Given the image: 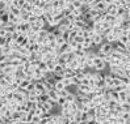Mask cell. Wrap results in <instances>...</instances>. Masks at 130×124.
Instances as JSON below:
<instances>
[{
  "label": "cell",
  "instance_id": "6da1fadb",
  "mask_svg": "<svg viewBox=\"0 0 130 124\" xmlns=\"http://www.w3.org/2000/svg\"><path fill=\"white\" fill-rule=\"evenodd\" d=\"M97 51L100 54H103V55H105V56H110L112 52L114 51V44H110L108 42H104L100 47H97Z\"/></svg>",
  "mask_w": 130,
  "mask_h": 124
},
{
  "label": "cell",
  "instance_id": "7a4b0ae2",
  "mask_svg": "<svg viewBox=\"0 0 130 124\" xmlns=\"http://www.w3.org/2000/svg\"><path fill=\"white\" fill-rule=\"evenodd\" d=\"M105 67H106V63H105L101 58L97 56V58L93 60V69H95V72H101V71H104Z\"/></svg>",
  "mask_w": 130,
  "mask_h": 124
},
{
  "label": "cell",
  "instance_id": "3957f363",
  "mask_svg": "<svg viewBox=\"0 0 130 124\" xmlns=\"http://www.w3.org/2000/svg\"><path fill=\"white\" fill-rule=\"evenodd\" d=\"M82 47H83V50H86V51L92 50V47H93V41H92V38H84V39H83V43H82Z\"/></svg>",
  "mask_w": 130,
  "mask_h": 124
},
{
  "label": "cell",
  "instance_id": "277c9868",
  "mask_svg": "<svg viewBox=\"0 0 130 124\" xmlns=\"http://www.w3.org/2000/svg\"><path fill=\"white\" fill-rule=\"evenodd\" d=\"M47 95H49V98H50L51 102L58 103V101H59V93H58L55 89H53V90L47 91Z\"/></svg>",
  "mask_w": 130,
  "mask_h": 124
},
{
  "label": "cell",
  "instance_id": "5b68a950",
  "mask_svg": "<svg viewBox=\"0 0 130 124\" xmlns=\"http://www.w3.org/2000/svg\"><path fill=\"white\" fill-rule=\"evenodd\" d=\"M92 41H93V46H96V47H100V46L104 43L105 38H104L101 34H97V35H95V37L92 38Z\"/></svg>",
  "mask_w": 130,
  "mask_h": 124
},
{
  "label": "cell",
  "instance_id": "8992f818",
  "mask_svg": "<svg viewBox=\"0 0 130 124\" xmlns=\"http://www.w3.org/2000/svg\"><path fill=\"white\" fill-rule=\"evenodd\" d=\"M54 89H55L58 93H59V91L66 90V85H64L63 80H57V81H55V84H54Z\"/></svg>",
  "mask_w": 130,
  "mask_h": 124
},
{
  "label": "cell",
  "instance_id": "52a82bcc",
  "mask_svg": "<svg viewBox=\"0 0 130 124\" xmlns=\"http://www.w3.org/2000/svg\"><path fill=\"white\" fill-rule=\"evenodd\" d=\"M106 13L110 14V16H113V17H117V13H118V7H116L114 4L109 5V7H108V11H106Z\"/></svg>",
  "mask_w": 130,
  "mask_h": 124
},
{
  "label": "cell",
  "instance_id": "ba28073f",
  "mask_svg": "<svg viewBox=\"0 0 130 124\" xmlns=\"http://www.w3.org/2000/svg\"><path fill=\"white\" fill-rule=\"evenodd\" d=\"M32 14H33V16H36L37 18L43 17V14H45V12H43V8H40V7H34V9H33Z\"/></svg>",
  "mask_w": 130,
  "mask_h": 124
},
{
  "label": "cell",
  "instance_id": "9c48e42d",
  "mask_svg": "<svg viewBox=\"0 0 130 124\" xmlns=\"http://www.w3.org/2000/svg\"><path fill=\"white\" fill-rule=\"evenodd\" d=\"M9 13H12L13 16H16V17H20V16H21V13H22V9L19 8V7L12 5L11 8H9Z\"/></svg>",
  "mask_w": 130,
  "mask_h": 124
},
{
  "label": "cell",
  "instance_id": "30bf717a",
  "mask_svg": "<svg viewBox=\"0 0 130 124\" xmlns=\"http://www.w3.org/2000/svg\"><path fill=\"white\" fill-rule=\"evenodd\" d=\"M83 13H84V9H83V8H80V9L74 8V9H72V12H71V16H72V17H75V18H80V17L83 16Z\"/></svg>",
  "mask_w": 130,
  "mask_h": 124
},
{
  "label": "cell",
  "instance_id": "8fae6325",
  "mask_svg": "<svg viewBox=\"0 0 130 124\" xmlns=\"http://www.w3.org/2000/svg\"><path fill=\"white\" fill-rule=\"evenodd\" d=\"M33 9H34V5H33L32 3H28V2H26V4H25L24 7H22V11L26 12V13H32Z\"/></svg>",
  "mask_w": 130,
  "mask_h": 124
},
{
  "label": "cell",
  "instance_id": "7c38bea8",
  "mask_svg": "<svg viewBox=\"0 0 130 124\" xmlns=\"http://www.w3.org/2000/svg\"><path fill=\"white\" fill-rule=\"evenodd\" d=\"M122 22H124V21H122L121 18L116 17V18L113 20V22H112V28H121L122 26Z\"/></svg>",
  "mask_w": 130,
  "mask_h": 124
},
{
  "label": "cell",
  "instance_id": "4fadbf2b",
  "mask_svg": "<svg viewBox=\"0 0 130 124\" xmlns=\"http://www.w3.org/2000/svg\"><path fill=\"white\" fill-rule=\"evenodd\" d=\"M71 5L76 9H80V8H83V2L82 0H74V2L71 3Z\"/></svg>",
  "mask_w": 130,
  "mask_h": 124
},
{
  "label": "cell",
  "instance_id": "5bb4252c",
  "mask_svg": "<svg viewBox=\"0 0 130 124\" xmlns=\"http://www.w3.org/2000/svg\"><path fill=\"white\" fill-rule=\"evenodd\" d=\"M112 34H113V35H116L117 38H120V37L122 35V30H121V28H112Z\"/></svg>",
  "mask_w": 130,
  "mask_h": 124
},
{
  "label": "cell",
  "instance_id": "9a60e30c",
  "mask_svg": "<svg viewBox=\"0 0 130 124\" xmlns=\"http://www.w3.org/2000/svg\"><path fill=\"white\" fill-rule=\"evenodd\" d=\"M130 41H129V38H127V35H121L120 38H118V43H121V44H127Z\"/></svg>",
  "mask_w": 130,
  "mask_h": 124
},
{
  "label": "cell",
  "instance_id": "2e32d148",
  "mask_svg": "<svg viewBox=\"0 0 130 124\" xmlns=\"http://www.w3.org/2000/svg\"><path fill=\"white\" fill-rule=\"evenodd\" d=\"M114 18H116V17H113V16H110V14L106 13V14H105V17H104V21L112 25V22H113V20H114Z\"/></svg>",
  "mask_w": 130,
  "mask_h": 124
},
{
  "label": "cell",
  "instance_id": "e0dca14e",
  "mask_svg": "<svg viewBox=\"0 0 130 124\" xmlns=\"http://www.w3.org/2000/svg\"><path fill=\"white\" fill-rule=\"evenodd\" d=\"M9 34H8V32H7V29L3 26L2 29H0V38H7Z\"/></svg>",
  "mask_w": 130,
  "mask_h": 124
},
{
  "label": "cell",
  "instance_id": "ac0fdd59",
  "mask_svg": "<svg viewBox=\"0 0 130 124\" xmlns=\"http://www.w3.org/2000/svg\"><path fill=\"white\" fill-rule=\"evenodd\" d=\"M57 43H58V46H59V47H60V46H63V44L66 43V41L63 39L62 37H60V38H57Z\"/></svg>",
  "mask_w": 130,
  "mask_h": 124
},
{
  "label": "cell",
  "instance_id": "d6986e66",
  "mask_svg": "<svg viewBox=\"0 0 130 124\" xmlns=\"http://www.w3.org/2000/svg\"><path fill=\"white\" fill-rule=\"evenodd\" d=\"M7 46V38H0V48Z\"/></svg>",
  "mask_w": 130,
  "mask_h": 124
},
{
  "label": "cell",
  "instance_id": "ffe728a7",
  "mask_svg": "<svg viewBox=\"0 0 130 124\" xmlns=\"http://www.w3.org/2000/svg\"><path fill=\"white\" fill-rule=\"evenodd\" d=\"M103 2H104L106 5H112V4H113V0H103Z\"/></svg>",
  "mask_w": 130,
  "mask_h": 124
},
{
  "label": "cell",
  "instance_id": "44dd1931",
  "mask_svg": "<svg viewBox=\"0 0 130 124\" xmlns=\"http://www.w3.org/2000/svg\"><path fill=\"white\" fill-rule=\"evenodd\" d=\"M126 48H127V51H129V52H130V42H129V43H127V44H126Z\"/></svg>",
  "mask_w": 130,
  "mask_h": 124
},
{
  "label": "cell",
  "instance_id": "7402d4cb",
  "mask_svg": "<svg viewBox=\"0 0 130 124\" xmlns=\"http://www.w3.org/2000/svg\"><path fill=\"white\" fill-rule=\"evenodd\" d=\"M5 2V0H0V4H2V3H4Z\"/></svg>",
  "mask_w": 130,
  "mask_h": 124
}]
</instances>
